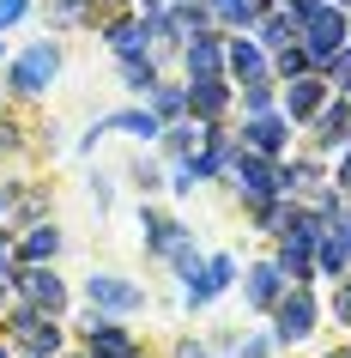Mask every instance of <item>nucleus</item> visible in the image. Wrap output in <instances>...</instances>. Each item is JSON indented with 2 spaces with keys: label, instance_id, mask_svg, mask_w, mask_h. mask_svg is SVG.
Returning a JSON list of instances; mask_svg holds the SVG:
<instances>
[{
  "label": "nucleus",
  "instance_id": "nucleus-18",
  "mask_svg": "<svg viewBox=\"0 0 351 358\" xmlns=\"http://www.w3.org/2000/svg\"><path fill=\"white\" fill-rule=\"evenodd\" d=\"M309 249H315V243H303V237H291V243L278 249V273H285L291 285H303V280H309Z\"/></svg>",
  "mask_w": 351,
  "mask_h": 358
},
{
  "label": "nucleus",
  "instance_id": "nucleus-16",
  "mask_svg": "<svg viewBox=\"0 0 351 358\" xmlns=\"http://www.w3.org/2000/svg\"><path fill=\"white\" fill-rule=\"evenodd\" d=\"M97 128H121V134H133V140H158V134H164L151 110H121V115H103Z\"/></svg>",
  "mask_w": 351,
  "mask_h": 358
},
{
  "label": "nucleus",
  "instance_id": "nucleus-5",
  "mask_svg": "<svg viewBox=\"0 0 351 358\" xmlns=\"http://www.w3.org/2000/svg\"><path fill=\"white\" fill-rule=\"evenodd\" d=\"M273 316H278L273 340H285V346H291V340H309V334H315V298L303 292V285H297L291 298H278V303H273Z\"/></svg>",
  "mask_w": 351,
  "mask_h": 358
},
{
  "label": "nucleus",
  "instance_id": "nucleus-14",
  "mask_svg": "<svg viewBox=\"0 0 351 358\" xmlns=\"http://www.w3.org/2000/svg\"><path fill=\"white\" fill-rule=\"evenodd\" d=\"M224 103H230V92H224V79H194V85H188V110L200 115V122H212V115H218Z\"/></svg>",
  "mask_w": 351,
  "mask_h": 358
},
{
  "label": "nucleus",
  "instance_id": "nucleus-21",
  "mask_svg": "<svg viewBox=\"0 0 351 358\" xmlns=\"http://www.w3.org/2000/svg\"><path fill=\"white\" fill-rule=\"evenodd\" d=\"M19 255H24V262H55V255H61V231H55V225H37V231L19 243Z\"/></svg>",
  "mask_w": 351,
  "mask_h": 358
},
{
  "label": "nucleus",
  "instance_id": "nucleus-24",
  "mask_svg": "<svg viewBox=\"0 0 351 358\" xmlns=\"http://www.w3.org/2000/svg\"><path fill=\"white\" fill-rule=\"evenodd\" d=\"M212 13L224 24H255L260 19V0H212Z\"/></svg>",
  "mask_w": 351,
  "mask_h": 358
},
{
  "label": "nucleus",
  "instance_id": "nucleus-13",
  "mask_svg": "<svg viewBox=\"0 0 351 358\" xmlns=\"http://www.w3.org/2000/svg\"><path fill=\"white\" fill-rule=\"evenodd\" d=\"M278 298H285V273H278V262H260L255 273H248V303H260V310H273Z\"/></svg>",
  "mask_w": 351,
  "mask_h": 358
},
{
  "label": "nucleus",
  "instance_id": "nucleus-8",
  "mask_svg": "<svg viewBox=\"0 0 351 358\" xmlns=\"http://www.w3.org/2000/svg\"><path fill=\"white\" fill-rule=\"evenodd\" d=\"M230 280H237V262H230V255H212V262H200L194 273H188V303H212Z\"/></svg>",
  "mask_w": 351,
  "mask_h": 358
},
{
  "label": "nucleus",
  "instance_id": "nucleus-2",
  "mask_svg": "<svg viewBox=\"0 0 351 358\" xmlns=\"http://www.w3.org/2000/svg\"><path fill=\"white\" fill-rule=\"evenodd\" d=\"M237 189H242L248 207H260V201L285 194V170H278L267 152H237Z\"/></svg>",
  "mask_w": 351,
  "mask_h": 358
},
{
  "label": "nucleus",
  "instance_id": "nucleus-19",
  "mask_svg": "<svg viewBox=\"0 0 351 358\" xmlns=\"http://www.w3.org/2000/svg\"><path fill=\"white\" fill-rule=\"evenodd\" d=\"M255 37H260V49H291V37H297V19H291V13H267Z\"/></svg>",
  "mask_w": 351,
  "mask_h": 358
},
{
  "label": "nucleus",
  "instance_id": "nucleus-31",
  "mask_svg": "<svg viewBox=\"0 0 351 358\" xmlns=\"http://www.w3.org/2000/svg\"><path fill=\"white\" fill-rule=\"evenodd\" d=\"M339 189H351V158H345V164H339Z\"/></svg>",
  "mask_w": 351,
  "mask_h": 358
},
{
  "label": "nucleus",
  "instance_id": "nucleus-27",
  "mask_svg": "<svg viewBox=\"0 0 351 358\" xmlns=\"http://www.w3.org/2000/svg\"><path fill=\"white\" fill-rule=\"evenodd\" d=\"M73 19H85V0H55L49 6V24H73Z\"/></svg>",
  "mask_w": 351,
  "mask_h": 358
},
{
  "label": "nucleus",
  "instance_id": "nucleus-34",
  "mask_svg": "<svg viewBox=\"0 0 351 358\" xmlns=\"http://www.w3.org/2000/svg\"><path fill=\"white\" fill-rule=\"evenodd\" d=\"M333 358H351V352H333Z\"/></svg>",
  "mask_w": 351,
  "mask_h": 358
},
{
  "label": "nucleus",
  "instance_id": "nucleus-33",
  "mask_svg": "<svg viewBox=\"0 0 351 358\" xmlns=\"http://www.w3.org/2000/svg\"><path fill=\"white\" fill-rule=\"evenodd\" d=\"M0 358H13V352H6V346H0Z\"/></svg>",
  "mask_w": 351,
  "mask_h": 358
},
{
  "label": "nucleus",
  "instance_id": "nucleus-22",
  "mask_svg": "<svg viewBox=\"0 0 351 358\" xmlns=\"http://www.w3.org/2000/svg\"><path fill=\"white\" fill-rule=\"evenodd\" d=\"M182 110H188V92L158 79V85H151V115H182Z\"/></svg>",
  "mask_w": 351,
  "mask_h": 358
},
{
  "label": "nucleus",
  "instance_id": "nucleus-30",
  "mask_svg": "<svg viewBox=\"0 0 351 358\" xmlns=\"http://www.w3.org/2000/svg\"><path fill=\"white\" fill-rule=\"evenodd\" d=\"M333 310H339V322H351V285H339V303Z\"/></svg>",
  "mask_w": 351,
  "mask_h": 358
},
{
  "label": "nucleus",
  "instance_id": "nucleus-26",
  "mask_svg": "<svg viewBox=\"0 0 351 358\" xmlns=\"http://www.w3.org/2000/svg\"><path fill=\"white\" fill-rule=\"evenodd\" d=\"M309 67H315V55H309V49H303V43L278 55V79H297V73H309Z\"/></svg>",
  "mask_w": 351,
  "mask_h": 358
},
{
  "label": "nucleus",
  "instance_id": "nucleus-6",
  "mask_svg": "<svg viewBox=\"0 0 351 358\" xmlns=\"http://www.w3.org/2000/svg\"><path fill=\"white\" fill-rule=\"evenodd\" d=\"M19 292L37 303V310H49V316H61V310H67V285L55 280V267H43V262H31V267L19 273Z\"/></svg>",
  "mask_w": 351,
  "mask_h": 358
},
{
  "label": "nucleus",
  "instance_id": "nucleus-20",
  "mask_svg": "<svg viewBox=\"0 0 351 358\" xmlns=\"http://www.w3.org/2000/svg\"><path fill=\"white\" fill-rule=\"evenodd\" d=\"M345 134H351V110H345V103H327L321 122H315V140H321V146H339Z\"/></svg>",
  "mask_w": 351,
  "mask_h": 358
},
{
  "label": "nucleus",
  "instance_id": "nucleus-23",
  "mask_svg": "<svg viewBox=\"0 0 351 358\" xmlns=\"http://www.w3.org/2000/svg\"><path fill=\"white\" fill-rule=\"evenodd\" d=\"M121 79H128L133 92H151V85H158V67H151L146 55H121Z\"/></svg>",
  "mask_w": 351,
  "mask_h": 358
},
{
  "label": "nucleus",
  "instance_id": "nucleus-12",
  "mask_svg": "<svg viewBox=\"0 0 351 358\" xmlns=\"http://www.w3.org/2000/svg\"><path fill=\"white\" fill-rule=\"evenodd\" d=\"M85 340H91V358H140L133 340H128V328H115V322H91Z\"/></svg>",
  "mask_w": 351,
  "mask_h": 358
},
{
  "label": "nucleus",
  "instance_id": "nucleus-29",
  "mask_svg": "<svg viewBox=\"0 0 351 358\" xmlns=\"http://www.w3.org/2000/svg\"><path fill=\"white\" fill-rule=\"evenodd\" d=\"M333 79H345V85H351V49H339V55H333Z\"/></svg>",
  "mask_w": 351,
  "mask_h": 358
},
{
  "label": "nucleus",
  "instance_id": "nucleus-10",
  "mask_svg": "<svg viewBox=\"0 0 351 358\" xmlns=\"http://www.w3.org/2000/svg\"><path fill=\"white\" fill-rule=\"evenodd\" d=\"M321 103H327V79H309V73H297L291 85H285V115H291V122L315 115Z\"/></svg>",
  "mask_w": 351,
  "mask_h": 358
},
{
  "label": "nucleus",
  "instance_id": "nucleus-28",
  "mask_svg": "<svg viewBox=\"0 0 351 358\" xmlns=\"http://www.w3.org/2000/svg\"><path fill=\"white\" fill-rule=\"evenodd\" d=\"M24 13H31V0H0V31H6V24H19Z\"/></svg>",
  "mask_w": 351,
  "mask_h": 358
},
{
  "label": "nucleus",
  "instance_id": "nucleus-15",
  "mask_svg": "<svg viewBox=\"0 0 351 358\" xmlns=\"http://www.w3.org/2000/svg\"><path fill=\"white\" fill-rule=\"evenodd\" d=\"M224 61H230V73H242V79H260V73H267V49L248 43V37L224 43Z\"/></svg>",
  "mask_w": 351,
  "mask_h": 358
},
{
  "label": "nucleus",
  "instance_id": "nucleus-11",
  "mask_svg": "<svg viewBox=\"0 0 351 358\" xmlns=\"http://www.w3.org/2000/svg\"><path fill=\"white\" fill-rule=\"evenodd\" d=\"M285 134H291V122H285V115H273V110H260L255 122H248V128H242V140H248V152H267V158H273V152L285 146Z\"/></svg>",
  "mask_w": 351,
  "mask_h": 358
},
{
  "label": "nucleus",
  "instance_id": "nucleus-17",
  "mask_svg": "<svg viewBox=\"0 0 351 358\" xmlns=\"http://www.w3.org/2000/svg\"><path fill=\"white\" fill-rule=\"evenodd\" d=\"M315 249H321V267H327L333 280L351 267V237H345V231H321V237H315Z\"/></svg>",
  "mask_w": 351,
  "mask_h": 358
},
{
  "label": "nucleus",
  "instance_id": "nucleus-3",
  "mask_svg": "<svg viewBox=\"0 0 351 358\" xmlns=\"http://www.w3.org/2000/svg\"><path fill=\"white\" fill-rule=\"evenodd\" d=\"M6 334L19 340L31 358H55V352H61V328H55V316H49V310H37V303L13 310V328H6Z\"/></svg>",
  "mask_w": 351,
  "mask_h": 358
},
{
  "label": "nucleus",
  "instance_id": "nucleus-32",
  "mask_svg": "<svg viewBox=\"0 0 351 358\" xmlns=\"http://www.w3.org/2000/svg\"><path fill=\"white\" fill-rule=\"evenodd\" d=\"M182 358H206V352H200V346H182Z\"/></svg>",
  "mask_w": 351,
  "mask_h": 358
},
{
  "label": "nucleus",
  "instance_id": "nucleus-7",
  "mask_svg": "<svg viewBox=\"0 0 351 358\" xmlns=\"http://www.w3.org/2000/svg\"><path fill=\"white\" fill-rule=\"evenodd\" d=\"M85 298L97 303V310H115V316H128V310H140L146 303V292L133 280H115V273H97L91 285H85Z\"/></svg>",
  "mask_w": 351,
  "mask_h": 358
},
{
  "label": "nucleus",
  "instance_id": "nucleus-4",
  "mask_svg": "<svg viewBox=\"0 0 351 358\" xmlns=\"http://www.w3.org/2000/svg\"><path fill=\"white\" fill-rule=\"evenodd\" d=\"M61 73V49L55 43H37V49H24L19 61H13V92L19 97H37V92H49V79Z\"/></svg>",
  "mask_w": 351,
  "mask_h": 358
},
{
  "label": "nucleus",
  "instance_id": "nucleus-25",
  "mask_svg": "<svg viewBox=\"0 0 351 358\" xmlns=\"http://www.w3.org/2000/svg\"><path fill=\"white\" fill-rule=\"evenodd\" d=\"M242 110H273V79L260 73V79H248V85H242Z\"/></svg>",
  "mask_w": 351,
  "mask_h": 358
},
{
  "label": "nucleus",
  "instance_id": "nucleus-1",
  "mask_svg": "<svg viewBox=\"0 0 351 358\" xmlns=\"http://www.w3.org/2000/svg\"><path fill=\"white\" fill-rule=\"evenodd\" d=\"M297 37H303V49H309L315 61H333L339 49H345V13H339L333 0H321L309 19L297 24Z\"/></svg>",
  "mask_w": 351,
  "mask_h": 358
},
{
  "label": "nucleus",
  "instance_id": "nucleus-9",
  "mask_svg": "<svg viewBox=\"0 0 351 358\" xmlns=\"http://www.w3.org/2000/svg\"><path fill=\"white\" fill-rule=\"evenodd\" d=\"M182 61H188V85H194V79H218L224 43H218V37H188V43H182Z\"/></svg>",
  "mask_w": 351,
  "mask_h": 358
}]
</instances>
